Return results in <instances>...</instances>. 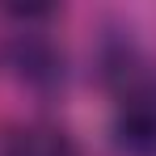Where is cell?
I'll use <instances>...</instances> for the list:
<instances>
[{
    "instance_id": "6da1fadb",
    "label": "cell",
    "mask_w": 156,
    "mask_h": 156,
    "mask_svg": "<svg viewBox=\"0 0 156 156\" xmlns=\"http://www.w3.org/2000/svg\"><path fill=\"white\" fill-rule=\"evenodd\" d=\"M114 131L131 152H156V72L131 76L114 105Z\"/></svg>"
},
{
    "instance_id": "7a4b0ae2",
    "label": "cell",
    "mask_w": 156,
    "mask_h": 156,
    "mask_svg": "<svg viewBox=\"0 0 156 156\" xmlns=\"http://www.w3.org/2000/svg\"><path fill=\"white\" fill-rule=\"evenodd\" d=\"M0 156H80V148L59 127H21L17 135H9Z\"/></svg>"
}]
</instances>
